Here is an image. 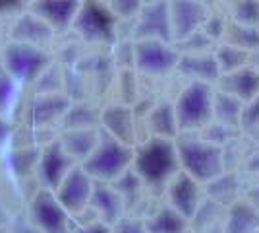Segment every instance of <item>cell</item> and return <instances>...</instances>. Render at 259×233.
I'll use <instances>...</instances> for the list:
<instances>
[{
	"label": "cell",
	"instance_id": "cell-13",
	"mask_svg": "<svg viewBox=\"0 0 259 233\" xmlns=\"http://www.w3.org/2000/svg\"><path fill=\"white\" fill-rule=\"evenodd\" d=\"M101 128L120 142L134 146L140 142V121L134 105L120 101H105L101 111Z\"/></svg>",
	"mask_w": 259,
	"mask_h": 233
},
{
	"label": "cell",
	"instance_id": "cell-39",
	"mask_svg": "<svg viewBox=\"0 0 259 233\" xmlns=\"http://www.w3.org/2000/svg\"><path fill=\"white\" fill-rule=\"evenodd\" d=\"M29 10V0H0V18L12 20Z\"/></svg>",
	"mask_w": 259,
	"mask_h": 233
},
{
	"label": "cell",
	"instance_id": "cell-44",
	"mask_svg": "<svg viewBox=\"0 0 259 233\" xmlns=\"http://www.w3.org/2000/svg\"><path fill=\"white\" fill-rule=\"evenodd\" d=\"M203 2H209V0H203Z\"/></svg>",
	"mask_w": 259,
	"mask_h": 233
},
{
	"label": "cell",
	"instance_id": "cell-26",
	"mask_svg": "<svg viewBox=\"0 0 259 233\" xmlns=\"http://www.w3.org/2000/svg\"><path fill=\"white\" fill-rule=\"evenodd\" d=\"M205 196L219 202L221 206H230L242 198V179L234 171H225L221 177L213 179L211 183L203 185Z\"/></svg>",
	"mask_w": 259,
	"mask_h": 233
},
{
	"label": "cell",
	"instance_id": "cell-17",
	"mask_svg": "<svg viewBox=\"0 0 259 233\" xmlns=\"http://www.w3.org/2000/svg\"><path fill=\"white\" fill-rule=\"evenodd\" d=\"M138 121H140V132H141V126H143V132H145L143 138L157 136V138H170V140H176L178 134H180L172 99H159V101L149 103L145 113L138 115ZM140 138H141V134H140ZM143 138H141V140H143Z\"/></svg>",
	"mask_w": 259,
	"mask_h": 233
},
{
	"label": "cell",
	"instance_id": "cell-21",
	"mask_svg": "<svg viewBox=\"0 0 259 233\" xmlns=\"http://www.w3.org/2000/svg\"><path fill=\"white\" fill-rule=\"evenodd\" d=\"M176 72L182 74L184 78H188V82H207L213 86L221 78L215 51L195 53V55H180V62H178Z\"/></svg>",
	"mask_w": 259,
	"mask_h": 233
},
{
	"label": "cell",
	"instance_id": "cell-11",
	"mask_svg": "<svg viewBox=\"0 0 259 233\" xmlns=\"http://www.w3.org/2000/svg\"><path fill=\"white\" fill-rule=\"evenodd\" d=\"M76 165L77 161L62 148L56 136L51 142L41 146V155L37 163V185L54 190Z\"/></svg>",
	"mask_w": 259,
	"mask_h": 233
},
{
	"label": "cell",
	"instance_id": "cell-30",
	"mask_svg": "<svg viewBox=\"0 0 259 233\" xmlns=\"http://www.w3.org/2000/svg\"><path fill=\"white\" fill-rule=\"evenodd\" d=\"M221 43L234 45V47H240L244 51L255 53V51H259V27L234 22L228 18L227 29H225Z\"/></svg>",
	"mask_w": 259,
	"mask_h": 233
},
{
	"label": "cell",
	"instance_id": "cell-43",
	"mask_svg": "<svg viewBox=\"0 0 259 233\" xmlns=\"http://www.w3.org/2000/svg\"><path fill=\"white\" fill-rule=\"evenodd\" d=\"M145 2H159V0H145Z\"/></svg>",
	"mask_w": 259,
	"mask_h": 233
},
{
	"label": "cell",
	"instance_id": "cell-24",
	"mask_svg": "<svg viewBox=\"0 0 259 233\" xmlns=\"http://www.w3.org/2000/svg\"><path fill=\"white\" fill-rule=\"evenodd\" d=\"M259 206L249 198H240L227 208L225 233H257Z\"/></svg>",
	"mask_w": 259,
	"mask_h": 233
},
{
	"label": "cell",
	"instance_id": "cell-41",
	"mask_svg": "<svg viewBox=\"0 0 259 233\" xmlns=\"http://www.w3.org/2000/svg\"><path fill=\"white\" fill-rule=\"evenodd\" d=\"M6 31H8V27H4L2 18H0V47H2V45H4V41L8 39V34H6Z\"/></svg>",
	"mask_w": 259,
	"mask_h": 233
},
{
	"label": "cell",
	"instance_id": "cell-32",
	"mask_svg": "<svg viewBox=\"0 0 259 233\" xmlns=\"http://www.w3.org/2000/svg\"><path fill=\"white\" fill-rule=\"evenodd\" d=\"M230 20L259 27V0H232Z\"/></svg>",
	"mask_w": 259,
	"mask_h": 233
},
{
	"label": "cell",
	"instance_id": "cell-37",
	"mask_svg": "<svg viewBox=\"0 0 259 233\" xmlns=\"http://www.w3.org/2000/svg\"><path fill=\"white\" fill-rule=\"evenodd\" d=\"M8 233H43L35 223L31 222V218L27 216L25 208L20 210L18 214H14L8 222Z\"/></svg>",
	"mask_w": 259,
	"mask_h": 233
},
{
	"label": "cell",
	"instance_id": "cell-4",
	"mask_svg": "<svg viewBox=\"0 0 259 233\" xmlns=\"http://www.w3.org/2000/svg\"><path fill=\"white\" fill-rule=\"evenodd\" d=\"M27 91L29 95L22 99L14 122L33 130H60L62 121L70 111L74 99L66 91H51V93H35L31 89Z\"/></svg>",
	"mask_w": 259,
	"mask_h": 233
},
{
	"label": "cell",
	"instance_id": "cell-3",
	"mask_svg": "<svg viewBox=\"0 0 259 233\" xmlns=\"http://www.w3.org/2000/svg\"><path fill=\"white\" fill-rule=\"evenodd\" d=\"M70 31L93 51H110L120 41V20L105 0H83Z\"/></svg>",
	"mask_w": 259,
	"mask_h": 233
},
{
	"label": "cell",
	"instance_id": "cell-40",
	"mask_svg": "<svg viewBox=\"0 0 259 233\" xmlns=\"http://www.w3.org/2000/svg\"><path fill=\"white\" fill-rule=\"evenodd\" d=\"M14 130H16L14 119L0 113V154H4L8 150V146L12 142V136H14Z\"/></svg>",
	"mask_w": 259,
	"mask_h": 233
},
{
	"label": "cell",
	"instance_id": "cell-38",
	"mask_svg": "<svg viewBox=\"0 0 259 233\" xmlns=\"http://www.w3.org/2000/svg\"><path fill=\"white\" fill-rule=\"evenodd\" d=\"M227 23H228V18L225 16H221V14H213L211 12V16L207 18L205 25L201 27L203 31H205L217 45L223 41V35H225V29H227Z\"/></svg>",
	"mask_w": 259,
	"mask_h": 233
},
{
	"label": "cell",
	"instance_id": "cell-34",
	"mask_svg": "<svg viewBox=\"0 0 259 233\" xmlns=\"http://www.w3.org/2000/svg\"><path fill=\"white\" fill-rule=\"evenodd\" d=\"M105 4L120 22H134L145 6V0H105Z\"/></svg>",
	"mask_w": 259,
	"mask_h": 233
},
{
	"label": "cell",
	"instance_id": "cell-19",
	"mask_svg": "<svg viewBox=\"0 0 259 233\" xmlns=\"http://www.w3.org/2000/svg\"><path fill=\"white\" fill-rule=\"evenodd\" d=\"M87 212L95 220L107 223V225H114L120 218H124L128 214L124 200L118 194V190L112 187V183H101V181H95Z\"/></svg>",
	"mask_w": 259,
	"mask_h": 233
},
{
	"label": "cell",
	"instance_id": "cell-2",
	"mask_svg": "<svg viewBox=\"0 0 259 233\" xmlns=\"http://www.w3.org/2000/svg\"><path fill=\"white\" fill-rule=\"evenodd\" d=\"M180 167L201 185L211 183L227 171L225 148L203 138L199 132H180L176 138Z\"/></svg>",
	"mask_w": 259,
	"mask_h": 233
},
{
	"label": "cell",
	"instance_id": "cell-9",
	"mask_svg": "<svg viewBox=\"0 0 259 233\" xmlns=\"http://www.w3.org/2000/svg\"><path fill=\"white\" fill-rule=\"evenodd\" d=\"M25 212L43 233H70L74 225V216L51 189L39 187L35 190L25 202Z\"/></svg>",
	"mask_w": 259,
	"mask_h": 233
},
{
	"label": "cell",
	"instance_id": "cell-35",
	"mask_svg": "<svg viewBox=\"0 0 259 233\" xmlns=\"http://www.w3.org/2000/svg\"><path fill=\"white\" fill-rule=\"evenodd\" d=\"M70 233H110V225L95 220L85 210L83 214H79V216L74 218V225H72Z\"/></svg>",
	"mask_w": 259,
	"mask_h": 233
},
{
	"label": "cell",
	"instance_id": "cell-25",
	"mask_svg": "<svg viewBox=\"0 0 259 233\" xmlns=\"http://www.w3.org/2000/svg\"><path fill=\"white\" fill-rule=\"evenodd\" d=\"M112 187L118 190V194L124 200V206L128 214H136L141 208V204L149 196V192L145 189L143 181L138 177V173L134 169H128L124 175H120L116 181H112Z\"/></svg>",
	"mask_w": 259,
	"mask_h": 233
},
{
	"label": "cell",
	"instance_id": "cell-5",
	"mask_svg": "<svg viewBox=\"0 0 259 233\" xmlns=\"http://www.w3.org/2000/svg\"><path fill=\"white\" fill-rule=\"evenodd\" d=\"M172 101L180 132H199L213 122V105H215L213 84L188 82Z\"/></svg>",
	"mask_w": 259,
	"mask_h": 233
},
{
	"label": "cell",
	"instance_id": "cell-16",
	"mask_svg": "<svg viewBox=\"0 0 259 233\" xmlns=\"http://www.w3.org/2000/svg\"><path fill=\"white\" fill-rule=\"evenodd\" d=\"M168 10L174 43L199 31L205 25L207 18L211 16L209 2L203 0H168Z\"/></svg>",
	"mask_w": 259,
	"mask_h": 233
},
{
	"label": "cell",
	"instance_id": "cell-6",
	"mask_svg": "<svg viewBox=\"0 0 259 233\" xmlns=\"http://www.w3.org/2000/svg\"><path fill=\"white\" fill-rule=\"evenodd\" d=\"M0 60L23 88H31L56 60V56L53 51L43 47L8 39L0 47Z\"/></svg>",
	"mask_w": 259,
	"mask_h": 233
},
{
	"label": "cell",
	"instance_id": "cell-7",
	"mask_svg": "<svg viewBox=\"0 0 259 233\" xmlns=\"http://www.w3.org/2000/svg\"><path fill=\"white\" fill-rule=\"evenodd\" d=\"M132 163H134V146L120 142L118 138L110 136L101 128V136L95 150L79 165L95 181L112 183L120 175H124L128 169H132Z\"/></svg>",
	"mask_w": 259,
	"mask_h": 233
},
{
	"label": "cell",
	"instance_id": "cell-23",
	"mask_svg": "<svg viewBox=\"0 0 259 233\" xmlns=\"http://www.w3.org/2000/svg\"><path fill=\"white\" fill-rule=\"evenodd\" d=\"M101 136V126L89 128H60L58 140L68 154L76 159L77 163H83L89 154L95 150Z\"/></svg>",
	"mask_w": 259,
	"mask_h": 233
},
{
	"label": "cell",
	"instance_id": "cell-42",
	"mask_svg": "<svg viewBox=\"0 0 259 233\" xmlns=\"http://www.w3.org/2000/svg\"><path fill=\"white\" fill-rule=\"evenodd\" d=\"M4 173V154H0V175Z\"/></svg>",
	"mask_w": 259,
	"mask_h": 233
},
{
	"label": "cell",
	"instance_id": "cell-28",
	"mask_svg": "<svg viewBox=\"0 0 259 233\" xmlns=\"http://www.w3.org/2000/svg\"><path fill=\"white\" fill-rule=\"evenodd\" d=\"M23 91L25 88L4 68L0 60V113L14 119L23 99Z\"/></svg>",
	"mask_w": 259,
	"mask_h": 233
},
{
	"label": "cell",
	"instance_id": "cell-33",
	"mask_svg": "<svg viewBox=\"0 0 259 233\" xmlns=\"http://www.w3.org/2000/svg\"><path fill=\"white\" fill-rule=\"evenodd\" d=\"M240 134L251 140H259V97L244 103L242 117H240Z\"/></svg>",
	"mask_w": 259,
	"mask_h": 233
},
{
	"label": "cell",
	"instance_id": "cell-15",
	"mask_svg": "<svg viewBox=\"0 0 259 233\" xmlns=\"http://www.w3.org/2000/svg\"><path fill=\"white\" fill-rule=\"evenodd\" d=\"M93 187H95V179L77 163L62 179V183L54 189V192H56L58 200L62 202V206L76 218L87 210L91 194H93Z\"/></svg>",
	"mask_w": 259,
	"mask_h": 233
},
{
	"label": "cell",
	"instance_id": "cell-36",
	"mask_svg": "<svg viewBox=\"0 0 259 233\" xmlns=\"http://www.w3.org/2000/svg\"><path fill=\"white\" fill-rule=\"evenodd\" d=\"M110 233H147V227L143 216L126 214L114 225H110Z\"/></svg>",
	"mask_w": 259,
	"mask_h": 233
},
{
	"label": "cell",
	"instance_id": "cell-22",
	"mask_svg": "<svg viewBox=\"0 0 259 233\" xmlns=\"http://www.w3.org/2000/svg\"><path fill=\"white\" fill-rule=\"evenodd\" d=\"M143 220L147 233H192L190 220L184 218L164 200H161L153 210L143 214Z\"/></svg>",
	"mask_w": 259,
	"mask_h": 233
},
{
	"label": "cell",
	"instance_id": "cell-14",
	"mask_svg": "<svg viewBox=\"0 0 259 233\" xmlns=\"http://www.w3.org/2000/svg\"><path fill=\"white\" fill-rule=\"evenodd\" d=\"M8 39L12 41H22V43L37 45V47H43L54 53V47L58 43V37L60 35L54 31L53 27L47 22H43L37 14H33L31 10H25L23 14L16 16L8 20ZM6 39V41H8Z\"/></svg>",
	"mask_w": 259,
	"mask_h": 233
},
{
	"label": "cell",
	"instance_id": "cell-31",
	"mask_svg": "<svg viewBox=\"0 0 259 233\" xmlns=\"http://www.w3.org/2000/svg\"><path fill=\"white\" fill-rule=\"evenodd\" d=\"M215 58H217V64H219V70H221V76L223 74H230L234 70H240V68L251 64V53L249 51H244L240 47H234V45H228V43L217 45Z\"/></svg>",
	"mask_w": 259,
	"mask_h": 233
},
{
	"label": "cell",
	"instance_id": "cell-20",
	"mask_svg": "<svg viewBox=\"0 0 259 233\" xmlns=\"http://www.w3.org/2000/svg\"><path fill=\"white\" fill-rule=\"evenodd\" d=\"M215 88L236 97L242 103L259 97V68L253 64L234 70L230 74H223L217 80Z\"/></svg>",
	"mask_w": 259,
	"mask_h": 233
},
{
	"label": "cell",
	"instance_id": "cell-27",
	"mask_svg": "<svg viewBox=\"0 0 259 233\" xmlns=\"http://www.w3.org/2000/svg\"><path fill=\"white\" fill-rule=\"evenodd\" d=\"M190 223H192V233H225L227 206H221L215 200L205 198Z\"/></svg>",
	"mask_w": 259,
	"mask_h": 233
},
{
	"label": "cell",
	"instance_id": "cell-8",
	"mask_svg": "<svg viewBox=\"0 0 259 233\" xmlns=\"http://www.w3.org/2000/svg\"><path fill=\"white\" fill-rule=\"evenodd\" d=\"M180 53L174 43L141 39L134 41V70L143 78H168L176 74Z\"/></svg>",
	"mask_w": 259,
	"mask_h": 233
},
{
	"label": "cell",
	"instance_id": "cell-18",
	"mask_svg": "<svg viewBox=\"0 0 259 233\" xmlns=\"http://www.w3.org/2000/svg\"><path fill=\"white\" fill-rule=\"evenodd\" d=\"M83 0H31L29 10L47 22L58 35L72 29L79 6Z\"/></svg>",
	"mask_w": 259,
	"mask_h": 233
},
{
	"label": "cell",
	"instance_id": "cell-10",
	"mask_svg": "<svg viewBox=\"0 0 259 233\" xmlns=\"http://www.w3.org/2000/svg\"><path fill=\"white\" fill-rule=\"evenodd\" d=\"M132 39L134 41L157 39V41L174 43L168 0L145 2V6L141 8L138 18L132 22Z\"/></svg>",
	"mask_w": 259,
	"mask_h": 233
},
{
	"label": "cell",
	"instance_id": "cell-29",
	"mask_svg": "<svg viewBox=\"0 0 259 233\" xmlns=\"http://www.w3.org/2000/svg\"><path fill=\"white\" fill-rule=\"evenodd\" d=\"M244 103L225 91H219L215 88V105H213V121L228 126L232 130L240 132V117H242Z\"/></svg>",
	"mask_w": 259,
	"mask_h": 233
},
{
	"label": "cell",
	"instance_id": "cell-12",
	"mask_svg": "<svg viewBox=\"0 0 259 233\" xmlns=\"http://www.w3.org/2000/svg\"><path fill=\"white\" fill-rule=\"evenodd\" d=\"M205 198V187L199 181H195L192 175H188L186 171L176 173L164 189V202L170 204L174 210L180 212L190 222L199 212Z\"/></svg>",
	"mask_w": 259,
	"mask_h": 233
},
{
	"label": "cell",
	"instance_id": "cell-1",
	"mask_svg": "<svg viewBox=\"0 0 259 233\" xmlns=\"http://www.w3.org/2000/svg\"><path fill=\"white\" fill-rule=\"evenodd\" d=\"M132 169L143 181L149 194H164L166 185L172 181L176 173L182 171L176 140L157 136L143 138L134 148Z\"/></svg>",
	"mask_w": 259,
	"mask_h": 233
}]
</instances>
